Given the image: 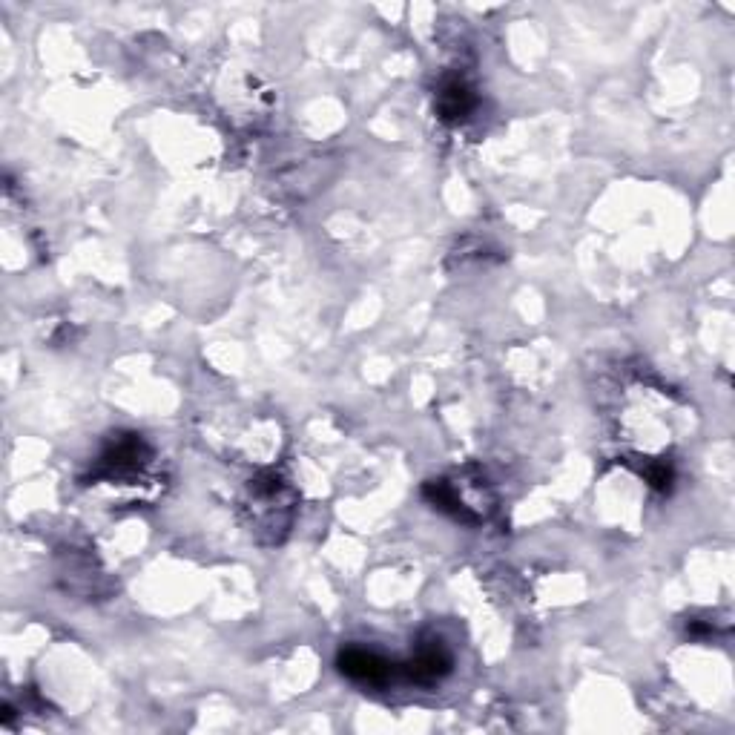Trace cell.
Here are the masks:
<instances>
[{
  "label": "cell",
  "mask_w": 735,
  "mask_h": 735,
  "mask_svg": "<svg viewBox=\"0 0 735 735\" xmlns=\"http://www.w3.org/2000/svg\"><path fill=\"white\" fill-rule=\"evenodd\" d=\"M336 667L345 678L357 681V684H368V687H385L391 678H394V667L379 658L377 652H368V649H342L339 658H336Z\"/></svg>",
  "instance_id": "6da1fadb"
},
{
  "label": "cell",
  "mask_w": 735,
  "mask_h": 735,
  "mask_svg": "<svg viewBox=\"0 0 735 735\" xmlns=\"http://www.w3.org/2000/svg\"><path fill=\"white\" fill-rule=\"evenodd\" d=\"M448 672H451V658H448V652L443 649V646H425V649L417 652V658H414V661H408V664H405V675H408V681L423 684V687L437 684L440 678H446Z\"/></svg>",
  "instance_id": "7a4b0ae2"
},
{
  "label": "cell",
  "mask_w": 735,
  "mask_h": 735,
  "mask_svg": "<svg viewBox=\"0 0 735 735\" xmlns=\"http://www.w3.org/2000/svg\"><path fill=\"white\" fill-rule=\"evenodd\" d=\"M474 107V95L468 90L466 84L460 81H448L446 87L440 90V98H437V110H440V118L443 121H463L468 112Z\"/></svg>",
  "instance_id": "3957f363"
},
{
  "label": "cell",
  "mask_w": 735,
  "mask_h": 735,
  "mask_svg": "<svg viewBox=\"0 0 735 735\" xmlns=\"http://www.w3.org/2000/svg\"><path fill=\"white\" fill-rule=\"evenodd\" d=\"M646 477H649V483H652L655 489L667 491L669 483H672V468H667V466L649 468V471H646Z\"/></svg>",
  "instance_id": "277c9868"
}]
</instances>
